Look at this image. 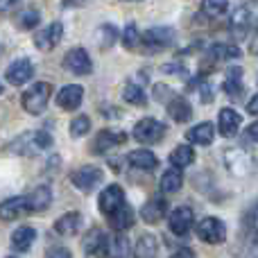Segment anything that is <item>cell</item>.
<instances>
[{"mask_svg": "<svg viewBox=\"0 0 258 258\" xmlns=\"http://www.w3.org/2000/svg\"><path fill=\"white\" fill-rule=\"evenodd\" d=\"M50 145H52V136H50L48 132H27V134H23V136H18L16 141L9 143L7 150L14 152V154L34 156V154H39L41 150H48Z\"/></svg>", "mask_w": 258, "mask_h": 258, "instance_id": "obj_1", "label": "cell"}, {"mask_svg": "<svg viewBox=\"0 0 258 258\" xmlns=\"http://www.w3.org/2000/svg\"><path fill=\"white\" fill-rule=\"evenodd\" d=\"M50 95H52V84L48 82H36L34 86H30V91H25L21 98V104L30 116H39L48 109Z\"/></svg>", "mask_w": 258, "mask_h": 258, "instance_id": "obj_2", "label": "cell"}, {"mask_svg": "<svg viewBox=\"0 0 258 258\" xmlns=\"http://www.w3.org/2000/svg\"><path fill=\"white\" fill-rule=\"evenodd\" d=\"M163 134H165V125L161 120H154V118H143L134 127V138L138 143H143V145H152V143L161 141Z\"/></svg>", "mask_w": 258, "mask_h": 258, "instance_id": "obj_3", "label": "cell"}, {"mask_svg": "<svg viewBox=\"0 0 258 258\" xmlns=\"http://www.w3.org/2000/svg\"><path fill=\"white\" fill-rule=\"evenodd\" d=\"M102 177H104V172L100 168H95V165H82V168H77L75 172L71 174V181L77 190L91 192L95 186H100Z\"/></svg>", "mask_w": 258, "mask_h": 258, "instance_id": "obj_4", "label": "cell"}, {"mask_svg": "<svg viewBox=\"0 0 258 258\" xmlns=\"http://www.w3.org/2000/svg\"><path fill=\"white\" fill-rule=\"evenodd\" d=\"M177 34H174L172 27H150L145 34L141 36V43L145 45L147 50H165L174 43Z\"/></svg>", "mask_w": 258, "mask_h": 258, "instance_id": "obj_5", "label": "cell"}, {"mask_svg": "<svg viewBox=\"0 0 258 258\" xmlns=\"http://www.w3.org/2000/svg\"><path fill=\"white\" fill-rule=\"evenodd\" d=\"M197 236H200V240L209 242V245H220L227 238V227L220 218H204L197 224Z\"/></svg>", "mask_w": 258, "mask_h": 258, "instance_id": "obj_6", "label": "cell"}, {"mask_svg": "<svg viewBox=\"0 0 258 258\" xmlns=\"http://www.w3.org/2000/svg\"><path fill=\"white\" fill-rule=\"evenodd\" d=\"M61 36H63V25L59 21L48 23L43 30H39L34 34V45L41 50V52H50V50H54L59 45Z\"/></svg>", "mask_w": 258, "mask_h": 258, "instance_id": "obj_7", "label": "cell"}, {"mask_svg": "<svg viewBox=\"0 0 258 258\" xmlns=\"http://www.w3.org/2000/svg\"><path fill=\"white\" fill-rule=\"evenodd\" d=\"M63 68L71 71L73 75H89L93 71V61H91L89 52L84 48H73L63 57Z\"/></svg>", "mask_w": 258, "mask_h": 258, "instance_id": "obj_8", "label": "cell"}, {"mask_svg": "<svg viewBox=\"0 0 258 258\" xmlns=\"http://www.w3.org/2000/svg\"><path fill=\"white\" fill-rule=\"evenodd\" d=\"M109 242H111V238L102 229H91L84 236V240H82V249L89 256H102L109 254Z\"/></svg>", "mask_w": 258, "mask_h": 258, "instance_id": "obj_9", "label": "cell"}, {"mask_svg": "<svg viewBox=\"0 0 258 258\" xmlns=\"http://www.w3.org/2000/svg\"><path fill=\"white\" fill-rule=\"evenodd\" d=\"M192 222H195V215H192V209H188V206H179L168 215L170 231L174 236H186L192 229Z\"/></svg>", "mask_w": 258, "mask_h": 258, "instance_id": "obj_10", "label": "cell"}, {"mask_svg": "<svg viewBox=\"0 0 258 258\" xmlns=\"http://www.w3.org/2000/svg\"><path fill=\"white\" fill-rule=\"evenodd\" d=\"M34 77V66L30 59H16L7 66V82L12 86H23Z\"/></svg>", "mask_w": 258, "mask_h": 258, "instance_id": "obj_11", "label": "cell"}, {"mask_svg": "<svg viewBox=\"0 0 258 258\" xmlns=\"http://www.w3.org/2000/svg\"><path fill=\"white\" fill-rule=\"evenodd\" d=\"M125 141H127V134L125 132H116V129H102V132L95 136L91 150H93L95 154H104V152H109V150H113V147L122 145Z\"/></svg>", "mask_w": 258, "mask_h": 258, "instance_id": "obj_12", "label": "cell"}, {"mask_svg": "<svg viewBox=\"0 0 258 258\" xmlns=\"http://www.w3.org/2000/svg\"><path fill=\"white\" fill-rule=\"evenodd\" d=\"M82 100H84V89L80 84H66L61 91L57 93V104L66 111H75L80 109Z\"/></svg>", "mask_w": 258, "mask_h": 258, "instance_id": "obj_13", "label": "cell"}, {"mask_svg": "<svg viewBox=\"0 0 258 258\" xmlns=\"http://www.w3.org/2000/svg\"><path fill=\"white\" fill-rule=\"evenodd\" d=\"M122 202H125V190H122L118 183H111V186H107L102 190V195H100V211H102L104 215H111Z\"/></svg>", "mask_w": 258, "mask_h": 258, "instance_id": "obj_14", "label": "cell"}, {"mask_svg": "<svg viewBox=\"0 0 258 258\" xmlns=\"http://www.w3.org/2000/svg\"><path fill=\"white\" fill-rule=\"evenodd\" d=\"M165 213H168V202H165L163 197H152L147 204H143L141 220L145 224H156L165 218Z\"/></svg>", "mask_w": 258, "mask_h": 258, "instance_id": "obj_15", "label": "cell"}, {"mask_svg": "<svg viewBox=\"0 0 258 258\" xmlns=\"http://www.w3.org/2000/svg\"><path fill=\"white\" fill-rule=\"evenodd\" d=\"M25 200H27V211H30V213L45 211L50 206V202H52V188L41 183V186H36L30 195H25Z\"/></svg>", "mask_w": 258, "mask_h": 258, "instance_id": "obj_16", "label": "cell"}, {"mask_svg": "<svg viewBox=\"0 0 258 258\" xmlns=\"http://www.w3.org/2000/svg\"><path fill=\"white\" fill-rule=\"evenodd\" d=\"M242 125V118L236 109H222L220 111V118H218V129L224 138H233L238 134V129Z\"/></svg>", "mask_w": 258, "mask_h": 258, "instance_id": "obj_17", "label": "cell"}, {"mask_svg": "<svg viewBox=\"0 0 258 258\" xmlns=\"http://www.w3.org/2000/svg\"><path fill=\"white\" fill-rule=\"evenodd\" d=\"M165 107H168V113L174 122H188L192 118V107L183 95H172L165 102Z\"/></svg>", "mask_w": 258, "mask_h": 258, "instance_id": "obj_18", "label": "cell"}, {"mask_svg": "<svg viewBox=\"0 0 258 258\" xmlns=\"http://www.w3.org/2000/svg\"><path fill=\"white\" fill-rule=\"evenodd\" d=\"M27 213V200L25 197H9L0 204V220L5 222H12V220H18L21 215Z\"/></svg>", "mask_w": 258, "mask_h": 258, "instance_id": "obj_19", "label": "cell"}, {"mask_svg": "<svg viewBox=\"0 0 258 258\" xmlns=\"http://www.w3.org/2000/svg\"><path fill=\"white\" fill-rule=\"evenodd\" d=\"M231 57H240V50H238L236 45H213V48L204 54L202 71H206L209 66L213 68L218 61H222V59H231Z\"/></svg>", "mask_w": 258, "mask_h": 258, "instance_id": "obj_20", "label": "cell"}, {"mask_svg": "<svg viewBox=\"0 0 258 258\" xmlns=\"http://www.w3.org/2000/svg\"><path fill=\"white\" fill-rule=\"evenodd\" d=\"M186 138L192 145H211L215 138V127L211 122H200V125H195L192 129H188Z\"/></svg>", "mask_w": 258, "mask_h": 258, "instance_id": "obj_21", "label": "cell"}, {"mask_svg": "<svg viewBox=\"0 0 258 258\" xmlns=\"http://www.w3.org/2000/svg\"><path fill=\"white\" fill-rule=\"evenodd\" d=\"M127 161L132 163V168L145 170V172L159 168V159H156V154L154 152H150V150H134L132 154L127 156Z\"/></svg>", "mask_w": 258, "mask_h": 258, "instance_id": "obj_22", "label": "cell"}, {"mask_svg": "<svg viewBox=\"0 0 258 258\" xmlns=\"http://www.w3.org/2000/svg\"><path fill=\"white\" fill-rule=\"evenodd\" d=\"M107 218H109V222H111V227L116 229V231H127V229L134 224V209L122 202V204L118 206L111 215H107Z\"/></svg>", "mask_w": 258, "mask_h": 258, "instance_id": "obj_23", "label": "cell"}, {"mask_svg": "<svg viewBox=\"0 0 258 258\" xmlns=\"http://www.w3.org/2000/svg\"><path fill=\"white\" fill-rule=\"evenodd\" d=\"M36 240V231L34 227H18L12 233V249L14 251H27Z\"/></svg>", "mask_w": 258, "mask_h": 258, "instance_id": "obj_24", "label": "cell"}, {"mask_svg": "<svg viewBox=\"0 0 258 258\" xmlns=\"http://www.w3.org/2000/svg\"><path fill=\"white\" fill-rule=\"evenodd\" d=\"M80 224H82V215L80 213H66L54 222V231L59 236H75L80 231Z\"/></svg>", "mask_w": 258, "mask_h": 258, "instance_id": "obj_25", "label": "cell"}, {"mask_svg": "<svg viewBox=\"0 0 258 258\" xmlns=\"http://www.w3.org/2000/svg\"><path fill=\"white\" fill-rule=\"evenodd\" d=\"M118 39H120V32H118L116 25H111V23H102V25L95 30V41H98V45L102 50L111 48Z\"/></svg>", "mask_w": 258, "mask_h": 258, "instance_id": "obj_26", "label": "cell"}, {"mask_svg": "<svg viewBox=\"0 0 258 258\" xmlns=\"http://www.w3.org/2000/svg\"><path fill=\"white\" fill-rule=\"evenodd\" d=\"M224 91H227L231 98H240V93H242V68L240 66H231L227 71Z\"/></svg>", "mask_w": 258, "mask_h": 258, "instance_id": "obj_27", "label": "cell"}, {"mask_svg": "<svg viewBox=\"0 0 258 258\" xmlns=\"http://www.w3.org/2000/svg\"><path fill=\"white\" fill-rule=\"evenodd\" d=\"M181 186H183V174L177 165H172L168 172H163V177H161V190L163 192H177Z\"/></svg>", "mask_w": 258, "mask_h": 258, "instance_id": "obj_28", "label": "cell"}, {"mask_svg": "<svg viewBox=\"0 0 258 258\" xmlns=\"http://www.w3.org/2000/svg\"><path fill=\"white\" fill-rule=\"evenodd\" d=\"M195 161V150L190 145H179L174 147V152L170 154V163L177 165V168H188V165Z\"/></svg>", "mask_w": 258, "mask_h": 258, "instance_id": "obj_29", "label": "cell"}, {"mask_svg": "<svg viewBox=\"0 0 258 258\" xmlns=\"http://www.w3.org/2000/svg\"><path fill=\"white\" fill-rule=\"evenodd\" d=\"M136 251L138 256L143 258H150V256H156V251H159V242H156V236H150V233H143L141 238H138L136 242Z\"/></svg>", "mask_w": 258, "mask_h": 258, "instance_id": "obj_30", "label": "cell"}, {"mask_svg": "<svg viewBox=\"0 0 258 258\" xmlns=\"http://www.w3.org/2000/svg\"><path fill=\"white\" fill-rule=\"evenodd\" d=\"M202 12L209 18H220L229 12V0H202Z\"/></svg>", "mask_w": 258, "mask_h": 258, "instance_id": "obj_31", "label": "cell"}, {"mask_svg": "<svg viewBox=\"0 0 258 258\" xmlns=\"http://www.w3.org/2000/svg\"><path fill=\"white\" fill-rule=\"evenodd\" d=\"M122 98H125V102L136 104V107H143V104L147 102V98H145V93H143V89H141V86H136V84H127L125 91H122Z\"/></svg>", "mask_w": 258, "mask_h": 258, "instance_id": "obj_32", "label": "cell"}, {"mask_svg": "<svg viewBox=\"0 0 258 258\" xmlns=\"http://www.w3.org/2000/svg\"><path fill=\"white\" fill-rule=\"evenodd\" d=\"M109 254H113V256H129L132 254V249H129V240L122 236V231L118 233L116 238H111V242H109Z\"/></svg>", "mask_w": 258, "mask_h": 258, "instance_id": "obj_33", "label": "cell"}, {"mask_svg": "<svg viewBox=\"0 0 258 258\" xmlns=\"http://www.w3.org/2000/svg\"><path fill=\"white\" fill-rule=\"evenodd\" d=\"M91 132V118L89 116H77L71 122V136L73 138H82Z\"/></svg>", "mask_w": 258, "mask_h": 258, "instance_id": "obj_34", "label": "cell"}, {"mask_svg": "<svg viewBox=\"0 0 258 258\" xmlns=\"http://www.w3.org/2000/svg\"><path fill=\"white\" fill-rule=\"evenodd\" d=\"M138 43H141V34H138V27L134 25V23H127L125 32H122V45H125L127 50H134Z\"/></svg>", "mask_w": 258, "mask_h": 258, "instance_id": "obj_35", "label": "cell"}, {"mask_svg": "<svg viewBox=\"0 0 258 258\" xmlns=\"http://www.w3.org/2000/svg\"><path fill=\"white\" fill-rule=\"evenodd\" d=\"M39 21H41V16L36 9H25V12L18 16V27H21V30H32V27L39 25Z\"/></svg>", "mask_w": 258, "mask_h": 258, "instance_id": "obj_36", "label": "cell"}, {"mask_svg": "<svg viewBox=\"0 0 258 258\" xmlns=\"http://www.w3.org/2000/svg\"><path fill=\"white\" fill-rule=\"evenodd\" d=\"M21 3V0H0V14H7V12H12L16 5Z\"/></svg>", "mask_w": 258, "mask_h": 258, "instance_id": "obj_37", "label": "cell"}, {"mask_svg": "<svg viewBox=\"0 0 258 258\" xmlns=\"http://www.w3.org/2000/svg\"><path fill=\"white\" fill-rule=\"evenodd\" d=\"M247 113H251V116H258V93L251 95V100L247 102Z\"/></svg>", "mask_w": 258, "mask_h": 258, "instance_id": "obj_38", "label": "cell"}, {"mask_svg": "<svg viewBox=\"0 0 258 258\" xmlns=\"http://www.w3.org/2000/svg\"><path fill=\"white\" fill-rule=\"evenodd\" d=\"M249 52L251 54H258V30L251 34V41H249Z\"/></svg>", "mask_w": 258, "mask_h": 258, "instance_id": "obj_39", "label": "cell"}, {"mask_svg": "<svg viewBox=\"0 0 258 258\" xmlns=\"http://www.w3.org/2000/svg\"><path fill=\"white\" fill-rule=\"evenodd\" d=\"M86 0H63V7H84Z\"/></svg>", "mask_w": 258, "mask_h": 258, "instance_id": "obj_40", "label": "cell"}, {"mask_svg": "<svg viewBox=\"0 0 258 258\" xmlns=\"http://www.w3.org/2000/svg\"><path fill=\"white\" fill-rule=\"evenodd\" d=\"M122 163H125L122 159H111V161H109V165H111L116 172H120V170H122Z\"/></svg>", "mask_w": 258, "mask_h": 258, "instance_id": "obj_41", "label": "cell"}, {"mask_svg": "<svg viewBox=\"0 0 258 258\" xmlns=\"http://www.w3.org/2000/svg\"><path fill=\"white\" fill-rule=\"evenodd\" d=\"M247 134H249L251 141H258V122H254L249 129H247Z\"/></svg>", "mask_w": 258, "mask_h": 258, "instance_id": "obj_42", "label": "cell"}, {"mask_svg": "<svg viewBox=\"0 0 258 258\" xmlns=\"http://www.w3.org/2000/svg\"><path fill=\"white\" fill-rule=\"evenodd\" d=\"M50 254H52V256H71V251H68V249H52V251H50Z\"/></svg>", "mask_w": 258, "mask_h": 258, "instance_id": "obj_43", "label": "cell"}, {"mask_svg": "<svg viewBox=\"0 0 258 258\" xmlns=\"http://www.w3.org/2000/svg\"><path fill=\"white\" fill-rule=\"evenodd\" d=\"M174 256H192V251L190 249H177L174 251Z\"/></svg>", "mask_w": 258, "mask_h": 258, "instance_id": "obj_44", "label": "cell"}, {"mask_svg": "<svg viewBox=\"0 0 258 258\" xmlns=\"http://www.w3.org/2000/svg\"><path fill=\"white\" fill-rule=\"evenodd\" d=\"M254 245L258 247V233H256V236H254Z\"/></svg>", "mask_w": 258, "mask_h": 258, "instance_id": "obj_45", "label": "cell"}, {"mask_svg": "<svg viewBox=\"0 0 258 258\" xmlns=\"http://www.w3.org/2000/svg\"><path fill=\"white\" fill-rule=\"evenodd\" d=\"M122 3H138V0H122Z\"/></svg>", "mask_w": 258, "mask_h": 258, "instance_id": "obj_46", "label": "cell"}, {"mask_svg": "<svg viewBox=\"0 0 258 258\" xmlns=\"http://www.w3.org/2000/svg\"><path fill=\"white\" fill-rule=\"evenodd\" d=\"M0 93H3V82H0Z\"/></svg>", "mask_w": 258, "mask_h": 258, "instance_id": "obj_47", "label": "cell"}, {"mask_svg": "<svg viewBox=\"0 0 258 258\" xmlns=\"http://www.w3.org/2000/svg\"><path fill=\"white\" fill-rule=\"evenodd\" d=\"M0 54H3V45H0Z\"/></svg>", "mask_w": 258, "mask_h": 258, "instance_id": "obj_48", "label": "cell"}]
</instances>
